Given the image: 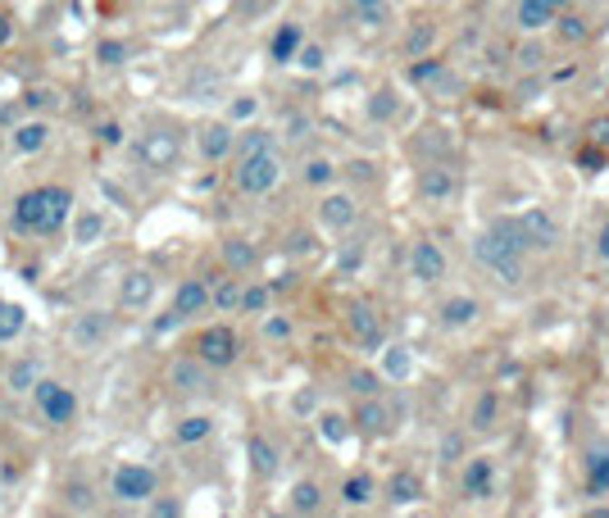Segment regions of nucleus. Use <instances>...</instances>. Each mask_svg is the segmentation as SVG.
I'll list each match as a JSON object with an SVG mask.
<instances>
[{
    "label": "nucleus",
    "instance_id": "1",
    "mask_svg": "<svg viewBox=\"0 0 609 518\" xmlns=\"http://www.w3.org/2000/svg\"><path fill=\"white\" fill-rule=\"evenodd\" d=\"M532 236L523 227V218H500L482 241H478V259L505 283H518L523 278V254H527Z\"/></svg>",
    "mask_w": 609,
    "mask_h": 518
},
{
    "label": "nucleus",
    "instance_id": "2",
    "mask_svg": "<svg viewBox=\"0 0 609 518\" xmlns=\"http://www.w3.org/2000/svg\"><path fill=\"white\" fill-rule=\"evenodd\" d=\"M277 177H282V164L273 150V132H246L237 146V187L246 196H264L277 187Z\"/></svg>",
    "mask_w": 609,
    "mask_h": 518
},
{
    "label": "nucleus",
    "instance_id": "3",
    "mask_svg": "<svg viewBox=\"0 0 609 518\" xmlns=\"http://www.w3.org/2000/svg\"><path fill=\"white\" fill-rule=\"evenodd\" d=\"M69 205L73 196L64 187H37V191H24L14 200V227L24 232H55L64 218H69Z\"/></svg>",
    "mask_w": 609,
    "mask_h": 518
},
{
    "label": "nucleus",
    "instance_id": "4",
    "mask_svg": "<svg viewBox=\"0 0 609 518\" xmlns=\"http://www.w3.org/2000/svg\"><path fill=\"white\" fill-rule=\"evenodd\" d=\"M33 396H37V409H42V418H46L51 427L73 423L78 400H73V391H69V387H60V382H37V387H33Z\"/></svg>",
    "mask_w": 609,
    "mask_h": 518
},
{
    "label": "nucleus",
    "instance_id": "5",
    "mask_svg": "<svg viewBox=\"0 0 609 518\" xmlns=\"http://www.w3.org/2000/svg\"><path fill=\"white\" fill-rule=\"evenodd\" d=\"M196 355L209 364V369H227L237 355H241V337L232 328H205L200 341H196Z\"/></svg>",
    "mask_w": 609,
    "mask_h": 518
},
{
    "label": "nucleus",
    "instance_id": "6",
    "mask_svg": "<svg viewBox=\"0 0 609 518\" xmlns=\"http://www.w3.org/2000/svg\"><path fill=\"white\" fill-rule=\"evenodd\" d=\"M114 495H119V500H128V504L150 500V495H155V473H150V468H141V464H123V468L114 473Z\"/></svg>",
    "mask_w": 609,
    "mask_h": 518
},
{
    "label": "nucleus",
    "instance_id": "7",
    "mask_svg": "<svg viewBox=\"0 0 609 518\" xmlns=\"http://www.w3.org/2000/svg\"><path fill=\"white\" fill-rule=\"evenodd\" d=\"M205 369H209V364H205L200 355H196V360H178V364L169 369V382H173L182 396H191V391H205V387H209V373H205Z\"/></svg>",
    "mask_w": 609,
    "mask_h": 518
},
{
    "label": "nucleus",
    "instance_id": "8",
    "mask_svg": "<svg viewBox=\"0 0 609 518\" xmlns=\"http://www.w3.org/2000/svg\"><path fill=\"white\" fill-rule=\"evenodd\" d=\"M150 296H155V273H150V269H132V273L119 283V301H123L128 310H141Z\"/></svg>",
    "mask_w": 609,
    "mask_h": 518
},
{
    "label": "nucleus",
    "instance_id": "9",
    "mask_svg": "<svg viewBox=\"0 0 609 518\" xmlns=\"http://www.w3.org/2000/svg\"><path fill=\"white\" fill-rule=\"evenodd\" d=\"M141 159H146V168H169L178 159V137L173 132H150L141 141Z\"/></svg>",
    "mask_w": 609,
    "mask_h": 518
},
{
    "label": "nucleus",
    "instance_id": "10",
    "mask_svg": "<svg viewBox=\"0 0 609 518\" xmlns=\"http://www.w3.org/2000/svg\"><path fill=\"white\" fill-rule=\"evenodd\" d=\"M209 301H214V296H209V287H205L200 278H191V283H182V287H178L173 310H178V319H191V314H200Z\"/></svg>",
    "mask_w": 609,
    "mask_h": 518
},
{
    "label": "nucleus",
    "instance_id": "11",
    "mask_svg": "<svg viewBox=\"0 0 609 518\" xmlns=\"http://www.w3.org/2000/svg\"><path fill=\"white\" fill-rule=\"evenodd\" d=\"M441 273H446V259H441V250H437L432 241H419V245H414V278L437 283Z\"/></svg>",
    "mask_w": 609,
    "mask_h": 518
},
{
    "label": "nucleus",
    "instance_id": "12",
    "mask_svg": "<svg viewBox=\"0 0 609 518\" xmlns=\"http://www.w3.org/2000/svg\"><path fill=\"white\" fill-rule=\"evenodd\" d=\"M346 319H351V332H355L364 346H378V341H382V323H378V314H373L369 305H351Z\"/></svg>",
    "mask_w": 609,
    "mask_h": 518
},
{
    "label": "nucleus",
    "instance_id": "13",
    "mask_svg": "<svg viewBox=\"0 0 609 518\" xmlns=\"http://www.w3.org/2000/svg\"><path fill=\"white\" fill-rule=\"evenodd\" d=\"M419 191H423L428 200H446V196L455 191V173H450V168H423Z\"/></svg>",
    "mask_w": 609,
    "mask_h": 518
},
{
    "label": "nucleus",
    "instance_id": "14",
    "mask_svg": "<svg viewBox=\"0 0 609 518\" xmlns=\"http://www.w3.org/2000/svg\"><path fill=\"white\" fill-rule=\"evenodd\" d=\"M319 214H324L328 227H351V223H355V200H351V196H328Z\"/></svg>",
    "mask_w": 609,
    "mask_h": 518
},
{
    "label": "nucleus",
    "instance_id": "15",
    "mask_svg": "<svg viewBox=\"0 0 609 518\" xmlns=\"http://www.w3.org/2000/svg\"><path fill=\"white\" fill-rule=\"evenodd\" d=\"M105 332H110V319L105 314H82L73 323V341L78 346H96V341H105Z\"/></svg>",
    "mask_w": 609,
    "mask_h": 518
},
{
    "label": "nucleus",
    "instance_id": "16",
    "mask_svg": "<svg viewBox=\"0 0 609 518\" xmlns=\"http://www.w3.org/2000/svg\"><path fill=\"white\" fill-rule=\"evenodd\" d=\"M200 150H205L209 159H223V155L232 150V128H227V123H209L205 137H200Z\"/></svg>",
    "mask_w": 609,
    "mask_h": 518
},
{
    "label": "nucleus",
    "instance_id": "17",
    "mask_svg": "<svg viewBox=\"0 0 609 518\" xmlns=\"http://www.w3.org/2000/svg\"><path fill=\"white\" fill-rule=\"evenodd\" d=\"M555 10H559V0H518V19H523V28H541V24H550Z\"/></svg>",
    "mask_w": 609,
    "mask_h": 518
},
{
    "label": "nucleus",
    "instance_id": "18",
    "mask_svg": "<svg viewBox=\"0 0 609 518\" xmlns=\"http://www.w3.org/2000/svg\"><path fill=\"white\" fill-rule=\"evenodd\" d=\"M250 468H255L259 477H273V473H277V450H273L264 436H250Z\"/></svg>",
    "mask_w": 609,
    "mask_h": 518
},
{
    "label": "nucleus",
    "instance_id": "19",
    "mask_svg": "<svg viewBox=\"0 0 609 518\" xmlns=\"http://www.w3.org/2000/svg\"><path fill=\"white\" fill-rule=\"evenodd\" d=\"M464 491L478 495V500L491 491V459H473V464L464 468Z\"/></svg>",
    "mask_w": 609,
    "mask_h": 518
},
{
    "label": "nucleus",
    "instance_id": "20",
    "mask_svg": "<svg viewBox=\"0 0 609 518\" xmlns=\"http://www.w3.org/2000/svg\"><path fill=\"white\" fill-rule=\"evenodd\" d=\"M46 141H51V128H46V123H24V128L14 132V150H24V155L42 150Z\"/></svg>",
    "mask_w": 609,
    "mask_h": 518
},
{
    "label": "nucleus",
    "instance_id": "21",
    "mask_svg": "<svg viewBox=\"0 0 609 518\" xmlns=\"http://www.w3.org/2000/svg\"><path fill=\"white\" fill-rule=\"evenodd\" d=\"M24 323H28L24 305H10V301H0V341H14V337L24 332Z\"/></svg>",
    "mask_w": 609,
    "mask_h": 518
},
{
    "label": "nucleus",
    "instance_id": "22",
    "mask_svg": "<svg viewBox=\"0 0 609 518\" xmlns=\"http://www.w3.org/2000/svg\"><path fill=\"white\" fill-rule=\"evenodd\" d=\"M523 227H527V236H532L536 245H555V223H550L541 209H532V214L523 218Z\"/></svg>",
    "mask_w": 609,
    "mask_h": 518
},
{
    "label": "nucleus",
    "instance_id": "23",
    "mask_svg": "<svg viewBox=\"0 0 609 518\" xmlns=\"http://www.w3.org/2000/svg\"><path fill=\"white\" fill-rule=\"evenodd\" d=\"M223 259H227V269L246 273V269L255 264V250H250L246 241H223Z\"/></svg>",
    "mask_w": 609,
    "mask_h": 518
},
{
    "label": "nucleus",
    "instance_id": "24",
    "mask_svg": "<svg viewBox=\"0 0 609 518\" xmlns=\"http://www.w3.org/2000/svg\"><path fill=\"white\" fill-rule=\"evenodd\" d=\"M387 491H392V500H396V504H410V500H419V491H423V486H419V477H414V473H396Z\"/></svg>",
    "mask_w": 609,
    "mask_h": 518
},
{
    "label": "nucleus",
    "instance_id": "25",
    "mask_svg": "<svg viewBox=\"0 0 609 518\" xmlns=\"http://www.w3.org/2000/svg\"><path fill=\"white\" fill-rule=\"evenodd\" d=\"M291 509H295V513H314V509H319V486H314V482H300V486L291 491Z\"/></svg>",
    "mask_w": 609,
    "mask_h": 518
},
{
    "label": "nucleus",
    "instance_id": "26",
    "mask_svg": "<svg viewBox=\"0 0 609 518\" xmlns=\"http://www.w3.org/2000/svg\"><path fill=\"white\" fill-rule=\"evenodd\" d=\"M473 314H478V305L464 296V301H450L446 310H441V319H446V328H459V323H473Z\"/></svg>",
    "mask_w": 609,
    "mask_h": 518
},
{
    "label": "nucleus",
    "instance_id": "27",
    "mask_svg": "<svg viewBox=\"0 0 609 518\" xmlns=\"http://www.w3.org/2000/svg\"><path fill=\"white\" fill-rule=\"evenodd\" d=\"M586 486H591V491H609V450L591 455V473H586Z\"/></svg>",
    "mask_w": 609,
    "mask_h": 518
},
{
    "label": "nucleus",
    "instance_id": "28",
    "mask_svg": "<svg viewBox=\"0 0 609 518\" xmlns=\"http://www.w3.org/2000/svg\"><path fill=\"white\" fill-rule=\"evenodd\" d=\"M295 46H300V28H291V24H286V28L273 37V60H291V55H295Z\"/></svg>",
    "mask_w": 609,
    "mask_h": 518
},
{
    "label": "nucleus",
    "instance_id": "29",
    "mask_svg": "<svg viewBox=\"0 0 609 518\" xmlns=\"http://www.w3.org/2000/svg\"><path fill=\"white\" fill-rule=\"evenodd\" d=\"M10 387H14V391H33V387H37V364H33V360H19V364L10 369Z\"/></svg>",
    "mask_w": 609,
    "mask_h": 518
},
{
    "label": "nucleus",
    "instance_id": "30",
    "mask_svg": "<svg viewBox=\"0 0 609 518\" xmlns=\"http://www.w3.org/2000/svg\"><path fill=\"white\" fill-rule=\"evenodd\" d=\"M205 436H209V418L196 414V418H182V423H178V441L191 446V441H205Z\"/></svg>",
    "mask_w": 609,
    "mask_h": 518
},
{
    "label": "nucleus",
    "instance_id": "31",
    "mask_svg": "<svg viewBox=\"0 0 609 518\" xmlns=\"http://www.w3.org/2000/svg\"><path fill=\"white\" fill-rule=\"evenodd\" d=\"M351 10H355L364 24H382V19H387V0H351Z\"/></svg>",
    "mask_w": 609,
    "mask_h": 518
},
{
    "label": "nucleus",
    "instance_id": "32",
    "mask_svg": "<svg viewBox=\"0 0 609 518\" xmlns=\"http://www.w3.org/2000/svg\"><path fill=\"white\" fill-rule=\"evenodd\" d=\"M241 296H246V292H241L237 283H223V287L214 292V305H218L223 314H232V310H241Z\"/></svg>",
    "mask_w": 609,
    "mask_h": 518
},
{
    "label": "nucleus",
    "instance_id": "33",
    "mask_svg": "<svg viewBox=\"0 0 609 518\" xmlns=\"http://www.w3.org/2000/svg\"><path fill=\"white\" fill-rule=\"evenodd\" d=\"M360 423H364V432H382L387 427V409L382 405H364L360 409Z\"/></svg>",
    "mask_w": 609,
    "mask_h": 518
},
{
    "label": "nucleus",
    "instance_id": "34",
    "mask_svg": "<svg viewBox=\"0 0 609 518\" xmlns=\"http://www.w3.org/2000/svg\"><path fill=\"white\" fill-rule=\"evenodd\" d=\"M369 495H373V482H369V477H351V482H346V500H351V504H364Z\"/></svg>",
    "mask_w": 609,
    "mask_h": 518
},
{
    "label": "nucleus",
    "instance_id": "35",
    "mask_svg": "<svg viewBox=\"0 0 609 518\" xmlns=\"http://www.w3.org/2000/svg\"><path fill=\"white\" fill-rule=\"evenodd\" d=\"M304 182H314V187L333 182V164H328V159H314L310 168H304Z\"/></svg>",
    "mask_w": 609,
    "mask_h": 518
},
{
    "label": "nucleus",
    "instance_id": "36",
    "mask_svg": "<svg viewBox=\"0 0 609 518\" xmlns=\"http://www.w3.org/2000/svg\"><path fill=\"white\" fill-rule=\"evenodd\" d=\"M259 10H268V0H232V14L237 19H255Z\"/></svg>",
    "mask_w": 609,
    "mask_h": 518
},
{
    "label": "nucleus",
    "instance_id": "37",
    "mask_svg": "<svg viewBox=\"0 0 609 518\" xmlns=\"http://www.w3.org/2000/svg\"><path fill=\"white\" fill-rule=\"evenodd\" d=\"M96 55H101V64H123V60H128V51H123L119 42H101Z\"/></svg>",
    "mask_w": 609,
    "mask_h": 518
},
{
    "label": "nucleus",
    "instance_id": "38",
    "mask_svg": "<svg viewBox=\"0 0 609 518\" xmlns=\"http://www.w3.org/2000/svg\"><path fill=\"white\" fill-rule=\"evenodd\" d=\"M101 236V214H87L82 223H78V241L87 245V241H96Z\"/></svg>",
    "mask_w": 609,
    "mask_h": 518
},
{
    "label": "nucleus",
    "instance_id": "39",
    "mask_svg": "<svg viewBox=\"0 0 609 518\" xmlns=\"http://www.w3.org/2000/svg\"><path fill=\"white\" fill-rule=\"evenodd\" d=\"M264 305H268V292H264V287H250V292L241 296V310H250V314L264 310Z\"/></svg>",
    "mask_w": 609,
    "mask_h": 518
},
{
    "label": "nucleus",
    "instance_id": "40",
    "mask_svg": "<svg viewBox=\"0 0 609 518\" xmlns=\"http://www.w3.org/2000/svg\"><path fill=\"white\" fill-rule=\"evenodd\" d=\"M491 414H496V396H482V400H478L473 423H478V427H491Z\"/></svg>",
    "mask_w": 609,
    "mask_h": 518
},
{
    "label": "nucleus",
    "instance_id": "41",
    "mask_svg": "<svg viewBox=\"0 0 609 518\" xmlns=\"http://www.w3.org/2000/svg\"><path fill=\"white\" fill-rule=\"evenodd\" d=\"M351 387H355L360 396H373V391H378V378H373V373H351Z\"/></svg>",
    "mask_w": 609,
    "mask_h": 518
},
{
    "label": "nucleus",
    "instance_id": "42",
    "mask_svg": "<svg viewBox=\"0 0 609 518\" xmlns=\"http://www.w3.org/2000/svg\"><path fill=\"white\" fill-rule=\"evenodd\" d=\"M324 436H328V441H346V423H342L337 414H328V418H324Z\"/></svg>",
    "mask_w": 609,
    "mask_h": 518
},
{
    "label": "nucleus",
    "instance_id": "43",
    "mask_svg": "<svg viewBox=\"0 0 609 518\" xmlns=\"http://www.w3.org/2000/svg\"><path fill=\"white\" fill-rule=\"evenodd\" d=\"M295 60H300L304 69H319V64H324V51H319V46H304V51H300Z\"/></svg>",
    "mask_w": 609,
    "mask_h": 518
},
{
    "label": "nucleus",
    "instance_id": "44",
    "mask_svg": "<svg viewBox=\"0 0 609 518\" xmlns=\"http://www.w3.org/2000/svg\"><path fill=\"white\" fill-rule=\"evenodd\" d=\"M437 73H441L437 64H414V69H410V78H414V82H432Z\"/></svg>",
    "mask_w": 609,
    "mask_h": 518
},
{
    "label": "nucleus",
    "instance_id": "45",
    "mask_svg": "<svg viewBox=\"0 0 609 518\" xmlns=\"http://www.w3.org/2000/svg\"><path fill=\"white\" fill-rule=\"evenodd\" d=\"M178 323H182V319H178V310H169L164 319H155V332H173Z\"/></svg>",
    "mask_w": 609,
    "mask_h": 518
},
{
    "label": "nucleus",
    "instance_id": "46",
    "mask_svg": "<svg viewBox=\"0 0 609 518\" xmlns=\"http://www.w3.org/2000/svg\"><path fill=\"white\" fill-rule=\"evenodd\" d=\"M387 369H392V373H396V378H401V373H405V369H410V360H405V355H401V350H392V355H387Z\"/></svg>",
    "mask_w": 609,
    "mask_h": 518
},
{
    "label": "nucleus",
    "instance_id": "47",
    "mask_svg": "<svg viewBox=\"0 0 609 518\" xmlns=\"http://www.w3.org/2000/svg\"><path fill=\"white\" fill-rule=\"evenodd\" d=\"M69 495H73V509H92V491H82V486H73Z\"/></svg>",
    "mask_w": 609,
    "mask_h": 518
},
{
    "label": "nucleus",
    "instance_id": "48",
    "mask_svg": "<svg viewBox=\"0 0 609 518\" xmlns=\"http://www.w3.org/2000/svg\"><path fill=\"white\" fill-rule=\"evenodd\" d=\"M559 33H564V37H573V42H577V37H582V24H577V19H564V24H559Z\"/></svg>",
    "mask_w": 609,
    "mask_h": 518
},
{
    "label": "nucleus",
    "instance_id": "49",
    "mask_svg": "<svg viewBox=\"0 0 609 518\" xmlns=\"http://www.w3.org/2000/svg\"><path fill=\"white\" fill-rule=\"evenodd\" d=\"M428 42H432V33H428V28H423V33H414V37H410V51H423V46H428Z\"/></svg>",
    "mask_w": 609,
    "mask_h": 518
},
{
    "label": "nucleus",
    "instance_id": "50",
    "mask_svg": "<svg viewBox=\"0 0 609 518\" xmlns=\"http://www.w3.org/2000/svg\"><path fill=\"white\" fill-rule=\"evenodd\" d=\"M373 114H378V119L392 114V96H387V91H382V101H373Z\"/></svg>",
    "mask_w": 609,
    "mask_h": 518
},
{
    "label": "nucleus",
    "instance_id": "51",
    "mask_svg": "<svg viewBox=\"0 0 609 518\" xmlns=\"http://www.w3.org/2000/svg\"><path fill=\"white\" fill-rule=\"evenodd\" d=\"M250 110H255V101H237V105H232V119H246Z\"/></svg>",
    "mask_w": 609,
    "mask_h": 518
},
{
    "label": "nucleus",
    "instance_id": "52",
    "mask_svg": "<svg viewBox=\"0 0 609 518\" xmlns=\"http://www.w3.org/2000/svg\"><path fill=\"white\" fill-rule=\"evenodd\" d=\"M101 137H105V141H110V146H114V141H123V132H119V128H114V123H105V128H101Z\"/></svg>",
    "mask_w": 609,
    "mask_h": 518
},
{
    "label": "nucleus",
    "instance_id": "53",
    "mask_svg": "<svg viewBox=\"0 0 609 518\" xmlns=\"http://www.w3.org/2000/svg\"><path fill=\"white\" fill-rule=\"evenodd\" d=\"M51 101H55V96H46V91H33V96H28V105H37V110H42V105H51Z\"/></svg>",
    "mask_w": 609,
    "mask_h": 518
},
{
    "label": "nucleus",
    "instance_id": "54",
    "mask_svg": "<svg viewBox=\"0 0 609 518\" xmlns=\"http://www.w3.org/2000/svg\"><path fill=\"white\" fill-rule=\"evenodd\" d=\"M264 332H268V337H286V323H282V319H273V323H268Z\"/></svg>",
    "mask_w": 609,
    "mask_h": 518
},
{
    "label": "nucleus",
    "instance_id": "55",
    "mask_svg": "<svg viewBox=\"0 0 609 518\" xmlns=\"http://www.w3.org/2000/svg\"><path fill=\"white\" fill-rule=\"evenodd\" d=\"M600 254L609 259V218H604V227H600Z\"/></svg>",
    "mask_w": 609,
    "mask_h": 518
},
{
    "label": "nucleus",
    "instance_id": "56",
    "mask_svg": "<svg viewBox=\"0 0 609 518\" xmlns=\"http://www.w3.org/2000/svg\"><path fill=\"white\" fill-rule=\"evenodd\" d=\"M5 42H10V19L0 14V46H5Z\"/></svg>",
    "mask_w": 609,
    "mask_h": 518
},
{
    "label": "nucleus",
    "instance_id": "57",
    "mask_svg": "<svg viewBox=\"0 0 609 518\" xmlns=\"http://www.w3.org/2000/svg\"><path fill=\"white\" fill-rule=\"evenodd\" d=\"M559 5H564V0H559Z\"/></svg>",
    "mask_w": 609,
    "mask_h": 518
}]
</instances>
